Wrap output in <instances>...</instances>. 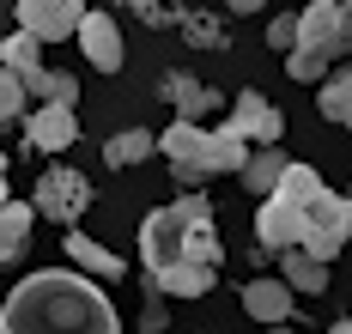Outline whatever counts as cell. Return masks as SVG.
<instances>
[{
  "label": "cell",
  "instance_id": "obj_29",
  "mask_svg": "<svg viewBox=\"0 0 352 334\" xmlns=\"http://www.w3.org/2000/svg\"><path fill=\"white\" fill-rule=\"evenodd\" d=\"M346 194H352V188H346Z\"/></svg>",
  "mask_w": 352,
  "mask_h": 334
},
{
  "label": "cell",
  "instance_id": "obj_19",
  "mask_svg": "<svg viewBox=\"0 0 352 334\" xmlns=\"http://www.w3.org/2000/svg\"><path fill=\"white\" fill-rule=\"evenodd\" d=\"M0 67H6V74H36V67H43V37L12 31V37L0 43Z\"/></svg>",
  "mask_w": 352,
  "mask_h": 334
},
{
  "label": "cell",
  "instance_id": "obj_12",
  "mask_svg": "<svg viewBox=\"0 0 352 334\" xmlns=\"http://www.w3.org/2000/svg\"><path fill=\"white\" fill-rule=\"evenodd\" d=\"M285 170H292L285 146H255V152H249V164H243V188L255 194V201H267V194L285 183Z\"/></svg>",
  "mask_w": 352,
  "mask_h": 334
},
{
  "label": "cell",
  "instance_id": "obj_7",
  "mask_svg": "<svg viewBox=\"0 0 352 334\" xmlns=\"http://www.w3.org/2000/svg\"><path fill=\"white\" fill-rule=\"evenodd\" d=\"M12 12H19V31H31L43 43H67L79 37V25H85V0H12Z\"/></svg>",
  "mask_w": 352,
  "mask_h": 334
},
{
  "label": "cell",
  "instance_id": "obj_6",
  "mask_svg": "<svg viewBox=\"0 0 352 334\" xmlns=\"http://www.w3.org/2000/svg\"><path fill=\"white\" fill-rule=\"evenodd\" d=\"M298 49H316L328 61H346L352 55V0H316V6H304V43Z\"/></svg>",
  "mask_w": 352,
  "mask_h": 334
},
{
  "label": "cell",
  "instance_id": "obj_23",
  "mask_svg": "<svg viewBox=\"0 0 352 334\" xmlns=\"http://www.w3.org/2000/svg\"><path fill=\"white\" fill-rule=\"evenodd\" d=\"M298 43H304V12H274V19H267V49L292 55Z\"/></svg>",
  "mask_w": 352,
  "mask_h": 334
},
{
  "label": "cell",
  "instance_id": "obj_27",
  "mask_svg": "<svg viewBox=\"0 0 352 334\" xmlns=\"http://www.w3.org/2000/svg\"><path fill=\"white\" fill-rule=\"evenodd\" d=\"M267 334H285V322H280V329H267Z\"/></svg>",
  "mask_w": 352,
  "mask_h": 334
},
{
  "label": "cell",
  "instance_id": "obj_11",
  "mask_svg": "<svg viewBox=\"0 0 352 334\" xmlns=\"http://www.w3.org/2000/svg\"><path fill=\"white\" fill-rule=\"evenodd\" d=\"M36 219H43L36 201H6V207H0V261H25Z\"/></svg>",
  "mask_w": 352,
  "mask_h": 334
},
{
  "label": "cell",
  "instance_id": "obj_14",
  "mask_svg": "<svg viewBox=\"0 0 352 334\" xmlns=\"http://www.w3.org/2000/svg\"><path fill=\"white\" fill-rule=\"evenodd\" d=\"M316 110H322V122H334V128L352 134V61L334 67V74L316 85Z\"/></svg>",
  "mask_w": 352,
  "mask_h": 334
},
{
  "label": "cell",
  "instance_id": "obj_21",
  "mask_svg": "<svg viewBox=\"0 0 352 334\" xmlns=\"http://www.w3.org/2000/svg\"><path fill=\"white\" fill-rule=\"evenodd\" d=\"M328 74H334V61L316 55V49H292V55H285V79H292V85H322Z\"/></svg>",
  "mask_w": 352,
  "mask_h": 334
},
{
  "label": "cell",
  "instance_id": "obj_25",
  "mask_svg": "<svg viewBox=\"0 0 352 334\" xmlns=\"http://www.w3.org/2000/svg\"><path fill=\"white\" fill-rule=\"evenodd\" d=\"M225 6H231V12H243V19H249V12H261L267 0H225Z\"/></svg>",
  "mask_w": 352,
  "mask_h": 334
},
{
  "label": "cell",
  "instance_id": "obj_22",
  "mask_svg": "<svg viewBox=\"0 0 352 334\" xmlns=\"http://www.w3.org/2000/svg\"><path fill=\"white\" fill-rule=\"evenodd\" d=\"M31 85H25V74H6L0 67V122H19V115H31Z\"/></svg>",
  "mask_w": 352,
  "mask_h": 334
},
{
  "label": "cell",
  "instance_id": "obj_17",
  "mask_svg": "<svg viewBox=\"0 0 352 334\" xmlns=\"http://www.w3.org/2000/svg\"><path fill=\"white\" fill-rule=\"evenodd\" d=\"M280 274L292 280V292H328V261H322V256L285 249V256H280Z\"/></svg>",
  "mask_w": 352,
  "mask_h": 334
},
{
  "label": "cell",
  "instance_id": "obj_13",
  "mask_svg": "<svg viewBox=\"0 0 352 334\" xmlns=\"http://www.w3.org/2000/svg\"><path fill=\"white\" fill-rule=\"evenodd\" d=\"M67 261L85 267V274H98V280H122L128 274V261L116 256V249H104L98 237H85V231H67Z\"/></svg>",
  "mask_w": 352,
  "mask_h": 334
},
{
  "label": "cell",
  "instance_id": "obj_10",
  "mask_svg": "<svg viewBox=\"0 0 352 334\" xmlns=\"http://www.w3.org/2000/svg\"><path fill=\"white\" fill-rule=\"evenodd\" d=\"M25 134H31L36 152H67V146H79V115L67 104H36L25 115Z\"/></svg>",
  "mask_w": 352,
  "mask_h": 334
},
{
  "label": "cell",
  "instance_id": "obj_18",
  "mask_svg": "<svg viewBox=\"0 0 352 334\" xmlns=\"http://www.w3.org/2000/svg\"><path fill=\"white\" fill-rule=\"evenodd\" d=\"M25 85H31V98L36 104H79V79L61 74V67H36V74H25Z\"/></svg>",
  "mask_w": 352,
  "mask_h": 334
},
{
  "label": "cell",
  "instance_id": "obj_9",
  "mask_svg": "<svg viewBox=\"0 0 352 334\" xmlns=\"http://www.w3.org/2000/svg\"><path fill=\"white\" fill-rule=\"evenodd\" d=\"M79 49H85V61H91L98 74H122V61H128V49H122V25H116L109 12H85V25H79Z\"/></svg>",
  "mask_w": 352,
  "mask_h": 334
},
{
  "label": "cell",
  "instance_id": "obj_2",
  "mask_svg": "<svg viewBox=\"0 0 352 334\" xmlns=\"http://www.w3.org/2000/svg\"><path fill=\"white\" fill-rule=\"evenodd\" d=\"M255 243L261 249H304V256L334 261L352 243V194H334L310 164H292L285 183L255 201Z\"/></svg>",
  "mask_w": 352,
  "mask_h": 334
},
{
  "label": "cell",
  "instance_id": "obj_3",
  "mask_svg": "<svg viewBox=\"0 0 352 334\" xmlns=\"http://www.w3.org/2000/svg\"><path fill=\"white\" fill-rule=\"evenodd\" d=\"M0 334H122L104 280L85 267H36L0 304Z\"/></svg>",
  "mask_w": 352,
  "mask_h": 334
},
{
  "label": "cell",
  "instance_id": "obj_28",
  "mask_svg": "<svg viewBox=\"0 0 352 334\" xmlns=\"http://www.w3.org/2000/svg\"><path fill=\"white\" fill-rule=\"evenodd\" d=\"M304 6H316V0H304Z\"/></svg>",
  "mask_w": 352,
  "mask_h": 334
},
{
  "label": "cell",
  "instance_id": "obj_8",
  "mask_svg": "<svg viewBox=\"0 0 352 334\" xmlns=\"http://www.w3.org/2000/svg\"><path fill=\"white\" fill-rule=\"evenodd\" d=\"M292 310H298V298H292V280L285 274H255V280H243V316L249 322L280 329V322H292Z\"/></svg>",
  "mask_w": 352,
  "mask_h": 334
},
{
  "label": "cell",
  "instance_id": "obj_4",
  "mask_svg": "<svg viewBox=\"0 0 352 334\" xmlns=\"http://www.w3.org/2000/svg\"><path fill=\"white\" fill-rule=\"evenodd\" d=\"M158 152L170 158L176 183L195 188V183H212V177H243L255 140H243L231 122H225V128H201V122H182V115H176L170 128L158 134Z\"/></svg>",
  "mask_w": 352,
  "mask_h": 334
},
{
  "label": "cell",
  "instance_id": "obj_1",
  "mask_svg": "<svg viewBox=\"0 0 352 334\" xmlns=\"http://www.w3.org/2000/svg\"><path fill=\"white\" fill-rule=\"evenodd\" d=\"M140 261L146 286H158L164 298H207L225 267V243H219V219H212L207 194H176L164 207H152L140 219Z\"/></svg>",
  "mask_w": 352,
  "mask_h": 334
},
{
  "label": "cell",
  "instance_id": "obj_24",
  "mask_svg": "<svg viewBox=\"0 0 352 334\" xmlns=\"http://www.w3.org/2000/svg\"><path fill=\"white\" fill-rule=\"evenodd\" d=\"M164 322H170V310H164V292H158V286H146V304H140V329H146V334H164Z\"/></svg>",
  "mask_w": 352,
  "mask_h": 334
},
{
  "label": "cell",
  "instance_id": "obj_26",
  "mask_svg": "<svg viewBox=\"0 0 352 334\" xmlns=\"http://www.w3.org/2000/svg\"><path fill=\"white\" fill-rule=\"evenodd\" d=\"M328 334H352V316H340V322H334V329H328Z\"/></svg>",
  "mask_w": 352,
  "mask_h": 334
},
{
  "label": "cell",
  "instance_id": "obj_15",
  "mask_svg": "<svg viewBox=\"0 0 352 334\" xmlns=\"http://www.w3.org/2000/svg\"><path fill=\"white\" fill-rule=\"evenodd\" d=\"M152 152H158V134L152 128H122V134L104 140V164L109 170H128V164H146Z\"/></svg>",
  "mask_w": 352,
  "mask_h": 334
},
{
  "label": "cell",
  "instance_id": "obj_5",
  "mask_svg": "<svg viewBox=\"0 0 352 334\" xmlns=\"http://www.w3.org/2000/svg\"><path fill=\"white\" fill-rule=\"evenodd\" d=\"M31 201H36V213L49 225H61V231H73V225L91 213V183L73 170V164H49L43 177H36L31 188Z\"/></svg>",
  "mask_w": 352,
  "mask_h": 334
},
{
  "label": "cell",
  "instance_id": "obj_20",
  "mask_svg": "<svg viewBox=\"0 0 352 334\" xmlns=\"http://www.w3.org/2000/svg\"><path fill=\"white\" fill-rule=\"evenodd\" d=\"M267 115H274V104H267V98H261L255 85L231 98V128H237L243 140H255V134H261V122H267Z\"/></svg>",
  "mask_w": 352,
  "mask_h": 334
},
{
  "label": "cell",
  "instance_id": "obj_16",
  "mask_svg": "<svg viewBox=\"0 0 352 334\" xmlns=\"http://www.w3.org/2000/svg\"><path fill=\"white\" fill-rule=\"evenodd\" d=\"M164 98L182 110V122H201V115L219 104V91H212V85H201V79H188V74H170V79H164Z\"/></svg>",
  "mask_w": 352,
  "mask_h": 334
}]
</instances>
